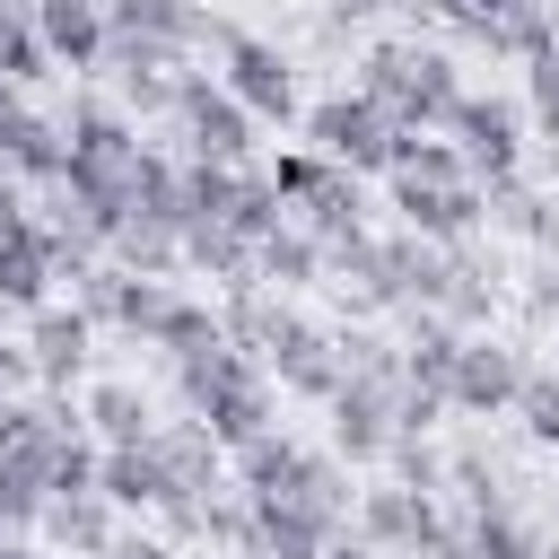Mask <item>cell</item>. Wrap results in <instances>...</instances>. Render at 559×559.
<instances>
[{
    "label": "cell",
    "mask_w": 559,
    "mask_h": 559,
    "mask_svg": "<svg viewBox=\"0 0 559 559\" xmlns=\"http://www.w3.org/2000/svg\"><path fill=\"white\" fill-rule=\"evenodd\" d=\"M166 376H175V402H183L227 454L280 428V376H271L245 341H218V349H201V358H175Z\"/></svg>",
    "instance_id": "6da1fadb"
},
{
    "label": "cell",
    "mask_w": 559,
    "mask_h": 559,
    "mask_svg": "<svg viewBox=\"0 0 559 559\" xmlns=\"http://www.w3.org/2000/svg\"><path fill=\"white\" fill-rule=\"evenodd\" d=\"M253 280L262 288H280V297H306V288H323V236L314 227H271L262 245H253Z\"/></svg>",
    "instance_id": "d4e9b609"
},
{
    "label": "cell",
    "mask_w": 559,
    "mask_h": 559,
    "mask_svg": "<svg viewBox=\"0 0 559 559\" xmlns=\"http://www.w3.org/2000/svg\"><path fill=\"white\" fill-rule=\"evenodd\" d=\"M507 306V253L498 245H445V288H437V314L463 323V332H489Z\"/></svg>",
    "instance_id": "2e32d148"
},
{
    "label": "cell",
    "mask_w": 559,
    "mask_h": 559,
    "mask_svg": "<svg viewBox=\"0 0 559 559\" xmlns=\"http://www.w3.org/2000/svg\"><path fill=\"white\" fill-rule=\"evenodd\" d=\"M52 70H61V61L44 52V26H35V9H17V0H0V79L35 96V87H44Z\"/></svg>",
    "instance_id": "4dcf8cb0"
},
{
    "label": "cell",
    "mask_w": 559,
    "mask_h": 559,
    "mask_svg": "<svg viewBox=\"0 0 559 559\" xmlns=\"http://www.w3.org/2000/svg\"><path fill=\"white\" fill-rule=\"evenodd\" d=\"M166 140H175V157H218V166H253V148H262V122L218 87V70H192L183 61V79H175V105H166Z\"/></svg>",
    "instance_id": "5b68a950"
},
{
    "label": "cell",
    "mask_w": 559,
    "mask_h": 559,
    "mask_svg": "<svg viewBox=\"0 0 559 559\" xmlns=\"http://www.w3.org/2000/svg\"><path fill=\"white\" fill-rule=\"evenodd\" d=\"M507 419H524V437L542 445V454H559V367H524V384H515V411Z\"/></svg>",
    "instance_id": "e575fe53"
},
{
    "label": "cell",
    "mask_w": 559,
    "mask_h": 559,
    "mask_svg": "<svg viewBox=\"0 0 559 559\" xmlns=\"http://www.w3.org/2000/svg\"><path fill=\"white\" fill-rule=\"evenodd\" d=\"M341 533H349V524L323 515V507H306V498H245V533H236V542H253V550H271V559H323ZM236 542H227V550H236Z\"/></svg>",
    "instance_id": "e0dca14e"
},
{
    "label": "cell",
    "mask_w": 559,
    "mask_h": 559,
    "mask_svg": "<svg viewBox=\"0 0 559 559\" xmlns=\"http://www.w3.org/2000/svg\"><path fill=\"white\" fill-rule=\"evenodd\" d=\"M183 271H201L218 288H245L253 280V236H236L227 218H192L183 227Z\"/></svg>",
    "instance_id": "f1b7e54d"
},
{
    "label": "cell",
    "mask_w": 559,
    "mask_h": 559,
    "mask_svg": "<svg viewBox=\"0 0 559 559\" xmlns=\"http://www.w3.org/2000/svg\"><path fill=\"white\" fill-rule=\"evenodd\" d=\"M0 559H52V550H44L35 533H17V542H0Z\"/></svg>",
    "instance_id": "bcb514c9"
},
{
    "label": "cell",
    "mask_w": 559,
    "mask_h": 559,
    "mask_svg": "<svg viewBox=\"0 0 559 559\" xmlns=\"http://www.w3.org/2000/svg\"><path fill=\"white\" fill-rule=\"evenodd\" d=\"M61 288V262H52V236H44V210H0V323H26L35 306H52Z\"/></svg>",
    "instance_id": "8fae6325"
},
{
    "label": "cell",
    "mask_w": 559,
    "mask_h": 559,
    "mask_svg": "<svg viewBox=\"0 0 559 559\" xmlns=\"http://www.w3.org/2000/svg\"><path fill=\"white\" fill-rule=\"evenodd\" d=\"M358 87L402 131H445V114L463 96V61L437 35H376V44H358Z\"/></svg>",
    "instance_id": "7a4b0ae2"
},
{
    "label": "cell",
    "mask_w": 559,
    "mask_h": 559,
    "mask_svg": "<svg viewBox=\"0 0 559 559\" xmlns=\"http://www.w3.org/2000/svg\"><path fill=\"white\" fill-rule=\"evenodd\" d=\"M393 393L402 384H367V376H341V393L323 402V419H332V454L349 463V472H376L384 463V445H393Z\"/></svg>",
    "instance_id": "9a60e30c"
},
{
    "label": "cell",
    "mask_w": 559,
    "mask_h": 559,
    "mask_svg": "<svg viewBox=\"0 0 559 559\" xmlns=\"http://www.w3.org/2000/svg\"><path fill=\"white\" fill-rule=\"evenodd\" d=\"M349 533H358V542H376V550H393V559H411V550L454 542V507H445L437 489H411V480H393V472H384L376 489H358Z\"/></svg>",
    "instance_id": "9c48e42d"
},
{
    "label": "cell",
    "mask_w": 559,
    "mask_h": 559,
    "mask_svg": "<svg viewBox=\"0 0 559 559\" xmlns=\"http://www.w3.org/2000/svg\"><path fill=\"white\" fill-rule=\"evenodd\" d=\"M445 507H454V515L524 507V489H515V472H507V454H498L489 437H463V445L445 454Z\"/></svg>",
    "instance_id": "44dd1931"
},
{
    "label": "cell",
    "mask_w": 559,
    "mask_h": 559,
    "mask_svg": "<svg viewBox=\"0 0 559 559\" xmlns=\"http://www.w3.org/2000/svg\"><path fill=\"white\" fill-rule=\"evenodd\" d=\"M17 9H35V0H17Z\"/></svg>",
    "instance_id": "c3c4849f"
},
{
    "label": "cell",
    "mask_w": 559,
    "mask_h": 559,
    "mask_svg": "<svg viewBox=\"0 0 559 559\" xmlns=\"http://www.w3.org/2000/svg\"><path fill=\"white\" fill-rule=\"evenodd\" d=\"M35 524H44V489H26L17 472H0V542H17Z\"/></svg>",
    "instance_id": "f35d334b"
},
{
    "label": "cell",
    "mask_w": 559,
    "mask_h": 559,
    "mask_svg": "<svg viewBox=\"0 0 559 559\" xmlns=\"http://www.w3.org/2000/svg\"><path fill=\"white\" fill-rule=\"evenodd\" d=\"M384 472H393V480H411V489H437V498H445V454H437V428H393Z\"/></svg>",
    "instance_id": "d590c367"
},
{
    "label": "cell",
    "mask_w": 559,
    "mask_h": 559,
    "mask_svg": "<svg viewBox=\"0 0 559 559\" xmlns=\"http://www.w3.org/2000/svg\"><path fill=\"white\" fill-rule=\"evenodd\" d=\"M402 9H411L419 26H454V17H463V0H402Z\"/></svg>",
    "instance_id": "7bdbcfd3"
},
{
    "label": "cell",
    "mask_w": 559,
    "mask_h": 559,
    "mask_svg": "<svg viewBox=\"0 0 559 559\" xmlns=\"http://www.w3.org/2000/svg\"><path fill=\"white\" fill-rule=\"evenodd\" d=\"M515 9H524V0H463V17H472V26H498V17H515Z\"/></svg>",
    "instance_id": "ee69618b"
},
{
    "label": "cell",
    "mask_w": 559,
    "mask_h": 559,
    "mask_svg": "<svg viewBox=\"0 0 559 559\" xmlns=\"http://www.w3.org/2000/svg\"><path fill=\"white\" fill-rule=\"evenodd\" d=\"M70 297H79V306H87L105 332H122V341H140V349H148V332H157V323H166V306H175V288H166V280L122 271V262H96V271H87Z\"/></svg>",
    "instance_id": "5bb4252c"
},
{
    "label": "cell",
    "mask_w": 559,
    "mask_h": 559,
    "mask_svg": "<svg viewBox=\"0 0 559 559\" xmlns=\"http://www.w3.org/2000/svg\"><path fill=\"white\" fill-rule=\"evenodd\" d=\"M323 559H393V550H376V542H358V533H341V542H332Z\"/></svg>",
    "instance_id": "f6af8a7d"
},
{
    "label": "cell",
    "mask_w": 559,
    "mask_h": 559,
    "mask_svg": "<svg viewBox=\"0 0 559 559\" xmlns=\"http://www.w3.org/2000/svg\"><path fill=\"white\" fill-rule=\"evenodd\" d=\"M411 559H472L463 542H437V550H411Z\"/></svg>",
    "instance_id": "7dc6e473"
},
{
    "label": "cell",
    "mask_w": 559,
    "mask_h": 559,
    "mask_svg": "<svg viewBox=\"0 0 559 559\" xmlns=\"http://www.w3.org/2000/svg\"><path fill=\"white\" fill-rule=\"evenodd\" d=\"M297 140H306V148H323V157H341L349 175H384V166H393L402 122H393L367 87H332V96H306Z\"/></svg>",
    "instance_id": "52a82bcc"
},
{
    "label": "cell",
    "mask_w": 559,
    "mask_h": 559,
    "mask_svg": "<svg viewBox=\"0 0 559 559\" xmlns=\"http://www.w3.org/2000/svg\"><path fill=\"white\" fill-rule=\"evenodd\" d=\"M114 533H122V507L105 489H61V498H44V524H35V542L52 559H105Z\"/></svg>",
    "instance_id": "ac0fdd59"
},
{
    "label": "cell",
    "mask_w": 559,
    "mask_h": 559,
    "mask_svg": "<svg viewBox=\"0 0 559 559\" xmlns=\"http://www.w3.org/2000/svg\"><path fill=\"white\" fill-rule=\"evenodd\" d=\"M96 489H105L122 515H157V507H166V463H157V437H140V445H105Z\"/></svg>",
    "instance_id": "484cf974"
},
{
    "label": "cell",
    "mask_w": 559,
    "mask_h": 559,
    "mask_svg": "<svg viewBox=\"0 0 559 559\" xmlns=\"http://www.w3.org/2000/svg\"><path fill=\"white\" fill-rule=\"evenodd\" d=\"M472 166H463V148L445 140V131H402L393 140V166H384V183H463Z\"/></svg>",
    "instance_id": "1f68e13d"
},
{
    "label": "cell",
    "mask_w": 559,
    "mask_h": 559,
    "mask_svg": "<svg viewBox=\"0 0 559 559\" xmlns=\"http://www.w3.org/2000/svg\"><path fill=\"white\" fill-rule=\"evenodd\" d=\"M524 367H533V358H524L515 341H498V332H463L445 402H454L463 419H507V411H515V384H524Z\"/></svg>",
    "instance_id": "4fadbf2b"
},
{
    "label": "cell",
    "mask_w": 559,
    "mask_h": 559,
    "mask_svg": "<svg viewBox=\"0 0 559 559\" xmlns=\"http://www.w3.org/2000/svg\"><path fill=\"white\" fill-rule=\"evenodd\" d=\"M218 87H227L262 131H297V122H306V79H297V52H288L280 35L236 26V35L218 44Z\"/></svg>",
    "instance_id": "277c9868"
},
{
    "label": "cell",
    "mask_w": 559,
    "mask_h": 559,
    "mask_svg": "<svg viewBox=\"0 0 559 559\" xmlns=\"http://www.w3.org/2000/svg\"><path fill=\"white\" fill-rule=\"evenodd\" d=\"M271 183H280L288 218H297V227H314L323 245H341V236H358V227H367V175H349L341 157H323V148H306V140L271 157Z\"/></svg>",
    "instance_id": "8992f818"
},
{
    "label": "cell",
    "mask_w": 559,
    "mask_h": 559,
    "mask_svg": "<svg viewBox=\"0 0 559 559\" xmlns=\"http://www.w3.org/2000/svg\"><path fill=\"white\" fill-rule=\"evenodd\" d=\"M227 227L236 236H271V227H288V201H280V183H271V166L253 157V166H236V201H227Z\"/></svg>",
    "instance_id": "836d02e7"
},
{
    "label": "cell",
    "mask_w": 559,
    "mask_h": 559,
    "mask_svg": "<svg viewBox=\"0 0 559 559\" xmlns=\"http://www.w3.org/2000/svg\"><path fill=\"white\" fill-rule=\"evenodd\" d=\"M524 114H533V140H559V52L524 61Z\"/></svg>",
    "instance_id": "8d00e7d4"
},
{
    "label": "cell",
    "mask_w": 559,
    "mask_h": 559,
    "mask_svg": "<svg viewBox=\"0 0 559 559\" xmlns=\"http://www.w3.org/2000/svg\"><path fill=\"white\" fill-rule=\"evenodd\" d=\"M0 166H9L26 192H52V183L70 175V131H61V114L26 105V114L9 122V140H0Z\"/></svg>",
    "instance_id": "7402d4cb"
},
{
    "label": "cell",
    "mask_w": 559,
    "mask_h": 559,
    "mask_svg": "<svg viewBox=\"0 0 559 559\" xmlns=\"http://www.w3.org/2000/svg\"><path fill=\"white\" fill-rule=\"evenodd\" d=\"M314 454H323V445H297L288 428H271V437H253V445L227 454V480H236L245 498H306Z\"/></svg>",
    "instance_id": "ffe728a7"
},
{
    "label": "cell",
    "mask_w": 559,
    "mask_h": 559,
    "mask_svg": "<svg viewBox=\"0 0 559 559\" xmlns=\"http://www.w3.org/2000/svg\"><path fill=\"white\" fill-rule=\"evenodd\" d=\"M96 332H105V323H96L79 297L35 306V314H26V332H17V341H26V358H35V384H44V393H79V384L96 376Z\"/></svg>",
    "instance_id": "30bf717a"
},
{
    "label": "cell",
    "mask_w": 559,
    "mask_h": 559,
    "mask_svg": "<svg viewBox=\"0 0 559 559\" xmlns=\"http://www.w3.org/2000/svg\"><path fill=\"white\" fill-rule=\"evenodd\" d=\"M105 262L148 271V280H175V271H183V236H175V227H157V218H122V227H114V245H105Z\"/></svg>",
    "instance_id": "d6a6232c"
},
{
    "label": "cell",
    "mask_w": 559,
    "mask_h": 559,
    "mask_svg": "<svg viewBox=\"0 0 559 559\" xmlns=\"http://www.w3.org/2000/svg\"><path fill=\"white\" fill-rule=\"evenodd\" d=\"M314 9H332V17H349V26H376V17H393L402 0H314Z\"/></svg>",
    "instance_id": "b9f144b4"
},
{
    "label": "cell",
    "mask_w": 559,
    "mask_h": 559,
    "mask_svg": "<svg viewBox=\"0 0 559 559\" xmlns=\"http://www.w3.org/2000/svg\"><path fill=\"white\" fill-rule=\"evenodd\" d=\"M218 341H227V314H218L210 297H183V288H175L166 323L148 332V349H157L166 367H175V358H201V349H218Z\"/></svg>",
    "instance_id": "f546056e"
},
{
    "label": "cell",
    "mask_w": 559,
    "mask_h": 559,
    "mask_svg": "<svg viewBox=\"0 0 559 559\" xmlns=\"http://www.w3.org/2000/svg\"><path fill=\"white\" fill-rule=\"evenodd\" d=\"M35 26H44V52H52L61 70H96L114 9H105V0H35Z\"/></svg>",
    "instance_id": "cb8c5ba5"
},
{
    "label": "cell",
    "mask_w": 559,
    "mask_h": 559,
    "mask_svg": "<svg viewBox=\"0 0 559 559\" xmlns=\"http://www.w3.org/2000/svg\"><path fill=\"white\" fill-rule=\"evenodd\" d=\"M393 192V218L411 227V236H428V245H472V236H489V183L480 175H463V183H384Z\"/></svg>",
    "instance_id": "7c38bea8"
},
{
    "label": "cell",
    "mask_w": 559,
    "mask_h": 559,
    "mask_svg": "<svg viewBox=\"0 0 559 559\" xmlns=\"http://www.w3.org/2000/svg\"><path fill=\"white\" fill-rule=\"evenodd\" d=\"M445 140L463 148V166H472L480 183H498V175H524L533 114H524V96H507V87H463L454 114H445Z\"/></svg>",
    "instance_id": "ba28073f"
},
{
    "label": "cell",
    "mask_w": 559,
    "mask_h": 559,
    "mask_svg": "<svg viewBox=\"0 0 559 559\" xmlns=\"http://www.w3.org/2000/svg\"><path fill=\"white\" fill-rule=\"evenodd\" d=\"M550 559H559V550H550Z\"/></svg>",
    "instance_id": "681fc988"
},
{
    "label": "cell",
    "mask_w": 559,
    "mask_h": 559,
    "mask_svg": "<svg viewBox=\"0 0 559 559\" xmlns=\"http://www.w3.org/2000/svg\"><path fill=\"white\" fill-rule=\"evenodd\" d=\"M454 349H463V323H445L437 306H411V314H402V384H419V393L445 402V384H454ZM445 411H454V402H445Z\"/></svg>",
    "instance_id": "603a6c76"
},
{
    "label": "cell",
    "mask_w": 559,
    "mask_h": 559,
    "mask_svg": "<svg viewBox=\"0 0 559 559\" xmlns=\"http://www.w3.org/2000/svg\"><path fill=\"white\" fill-rule=\"evenodd\" d=\"M79 419H87L96 445H140V437H157V393L140 376H87L79 384Z\"/></svg>",
    "instance_id": "d6986e66"
},
{
    "label": "cell",
    "mask_w": 559,
    "mask_h": 559,
    "mask_svg": "<svg viewBox=\"0 0 559 559\" xmlns=\"http://www.w3.org/2000/svg\"><path fill=\"white\" fill-rule=\"evenodd\" d=\"M271 376H280V393H297V402H332V393H341V376H349V367H341V332H332V323H314L297 349H280V358H271Z\"/></svg>",
    "instance_id": "4316f807"
},
{
    "label": "cell",
    "mask_w": 559,
    "mask_h": 559,
    "mask_svg": "<svg viewBox=\"0 0 559 559\" xmlns=\"http://www.w3.org/2000/svg\"><path fill=\"white\" fill-rule=\"evenodd\" d=\"M87 437V419H79V393H17V402H0V472H17L26 489H61V463H70V445Z\"/></svg>",
    "instance_id": "3957f363"
},
{
    "label": "cell",
    "mask_w": 559,
    "mask_h": 559,
    "mask_svg": "<svg viewBox=\"0 0 559 559\" xmlns=\"http://www.w3.org/2000/svg\"><path fill=\"white\" fill-rule=\"evenodd\" d=\"M524 314H533V323H559V253H533V271H524Z\"/></svg>",
    "instance_id": "ab89813d"
},
{
    "label": "cell",
    "mask_w": 559,
    "mask_h": 559,
    "mask_svg": "<svg viewBox=\"0 0 559 559\" xmlns=\"http://www.w3.org/2000/svg\"><path fill=\"white\" fill-rule=\"evenodd\" d=\"M105 559H183V542H175L166 524H140V515H122V533L105 542Z\"/></svg>",
    "instance_id": "74e56055"
},
{
    "label": "cell",
    "mask_w": 559,
    "mask_h": 559,
    "mask_svg": "<svg viewBox=\"0 0 559 559\" xmlns=\"http://www.w3.org/2000/svg\"><path fill=\"white\" fill-rule=\"evenodd\" d=\"M454 542H463L472 559H550V542H542V524H533L524 507H489V515H454Z\"/></svg>",
    "instance_id": "83f0119b"
},
{
    "label": "cell",
    "mask_w": 559,
    "mask_h": 559,
    "mask_svg": "<svg viewBox=\"0 0 559 559\" xmlns=\"http://www.w3.org/2000/svg\"><path fill=\"white\" fill-rule=\"evenodd\" d=\"M17 393H35V358H26V341H0V402H17Z\"/></svg>",
    "instance_id": "60d3db41"
}]
</instances>
